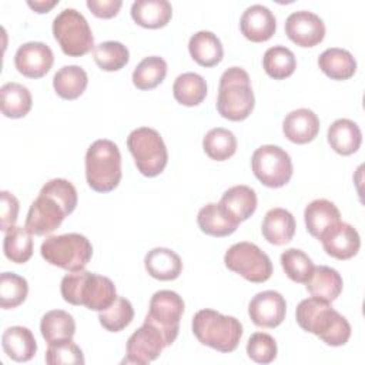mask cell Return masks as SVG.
Listing matches in <instances>:
<instances>
[{"label":"cell","mask_w":365,"mask_h":365,"mask_svg":"<svg viewBox=\"0 0 365 365\" xmlns=\"http://www.w3.org/2000/svg\"><path fill=\"white\" fill-rule=\"evenodd\" d=\"M295 317L304 331L319 336L327 345H345L351 336L349 322L332 308L331 302L314 297L302 299L297 307Z\"/></svg>","instance_id":"2"},{"label":"cell","mask_w":365,"mask_h":365,"mask_svg":"<svg viewBox=\"0 0 365 365\" xmlns=\"http://www.w3.org/2000/svg\"><path fill=\"white\" fill-rule=\"evenodd\" d=\"M77 205V190L66 178L47 181L31 202L24 227L33 235H46L57 230Z\"/></svg>","instance_id":"1"},{"label":"cell","mask_w":365,"mask_h":365,"mask_svg":"<svg viewBox=\"0 0 365 365\" xmlns=\"http://www.w3.org/2000/svg\"><path fill=\"white\" fill-rule=\"evenodd\" d=\"M86 180L97 192L113 191L121 180V154L107 138L96 140L86 153Z\"/></svg>","instance_id":"5"},{"label":"cell","mask_w":365,"mask_h":365,"mask_svg":"<svg viewBox=\"0 0 365 365\" xmlns=\"http://www.w3.org/2000/svg\"><path fill=\"white\" fill-rule=\"evenodd\" d=\"M40 252L46 262L54 267L67 271H80L90 262L93 245L87 237L68 232L46 238L40 247Z\"/></svg>","instance_id":"7"},{"label":"cell","mask_w":365,"mask_h":365,"mask_svg":"<svg viewBox=\"0 0 365 365\" xmlns=\"http://www.w3.org/2000/svg\"><path fill=\"white\" fill-rule=\"evenodd\" d=\"M29 294L26 278L14 272H3L0 275V307L3 309L16 308L24 302Z\"/></svg>","instance_id":"42"},{"label":"cell","mask_w":365,"mask_h":365,"mask_svg":"<svg viewBox=\"0 0 365 365\" xmlns=\"http://www.w3.org/2000/svg\"><path fill=\"white\" fill-rule=\"evenodd\" d=\"M46 362L48 365H83L84 355L80 346L71 339H60L48 344Z\"/></svg>","instance_id":"43"},{"label":"cell","mask_w":365,"mask_h":365,"mask_svg":"<svg viewBox=\"0 0 365 365\" xmlns=\"http://www.w3.org/2000/svg\"><path fill=\"white\" fill-rule=\"evenodd\" d=\"M251 167L254 175L269 188H279L285 185L292 177V161L289 154L274 144L258 147L251 157Z\"/></svg>","instance_id":"11"},{"label":"cell","mask_w":365,"mask_h":365,"mask_svg":"<svg viewBox=\"0 0 365 365\" xmlns=\"http://www.w3.org/2000/svg\"><path fill=\"white\" fill-rule=\"evenodd\" d=\"M165 346L167 344L161 331L144 321V324L130 335L127 341V356L123 362L145 365L157 359Z\"/></svg>","instance_id":"13"},{"label":"cell","mask_w":365,"mask_h":365,"mask_svg":"<svg viewBox=\"0 0 365 365\" xmlns=\"http://www.w3.org/2000/svg\"><path fill=\"white\" fill-rule=\"evenodd\" d=\"M191 328L202 345L220 352H232L242 336V325L235 317L222 315L214 309L195 312Z\"/></svg>","instance_id":"6"},{"label":"cell","mask_w":365,"mask_h":365,"mask_svg":"<svg viewBox=\"0 0 365 365\" xmlns=\"http://www.w3.org/2000/svg\"><path fill=\"white\" fill-rule=\"evenodd\" d=\"M318 66L325 76L332 80H348L356 71V61L354 56L339 47H329L318 57Z\"/></svg>","instance_id":"29"},{"label":"cell","mask_w":365,"mask_h":365,"mask_svg":"<svg viewBox=\"0 0 365 365\" xmlns=\"http://www.w3.org/2000/svg\"><path fill=\"white\" fill-rule=\"evenodd\" d=\"M33 98L27 87L20 83H6L0 88L1 113L9 118H21L31 110Z\"/></svg>","instance_id":"30"},{"label":"cell","mask_w":365,"mask_h":365,"mask_svg":"<svg viewBox=\"0 0 365 365\" xmlns=\"http://www.w3.org/2000/svg\"><path fill=\"white\" fill-rule=\"evenodd\" d=\"M60 292L66 302L84 305L98 312L108 308L117 298L115 285L110 278L86 269L66 274L60 284Z\"/></svg>","instance_id":"3"},{"label":"cell","mask_w":365,"mask_h":365,"mask_svg":"<svg viewBox=\"0 0 365 365\" xmlns=\"http://www.w3.org/2000/svg\"><path fill=\"white\" fill-rule=\"evenodd\" d=\"M167 76V63L163 57L148 56L133 71V84L138 90H151L163 83Z\"/></svg>","instance_id":"37"},{"label":"cell","mask_w":365,"mask_h":365,"mask_svg":"<svg viewBox=\"0 0 365 365\" xmlns=\"http://www.w3.org/2000/svg\"><path fill=\"white\" fill-rule=\"evenodd\" d=\"M93 57L101 70L117 71L128 63L130 53H128V48L123 43L108 40V41H103L94 47Z\"/></svg>","instance_id":"39"},{"label":"cell","mask_w":365,"mask_h":365,"mask_svg":"<svg viewBox=\"0 0 365 365\" xmlns=\"http://www.w3.org/2000/svg\"><path fill=\"white\" fill-rule=\"evenodd\" d=\"M277 342L265 332H254L247 342V354L257 364H271L277 358Z\"/></svg>","instance_id":"44"},{"label":"cell","mask_w":365,"mask_h":365,"mask_svg":"<svg viewBox=\"0 0 365 365\" xmlns=\"http://www.w3.org/2000/svg\"><path fill=\"white\" fill-rule=\"evenodd\" d=\"M220 204L241 222L254 214L257 208V194L248 185H234L222 194Z\"/></svg>","instance_id":"32"},{"label":"cell","mask_w":365,"mask_h":365,"mask_svg":"<svg viewBox=\"0 0 365 365\" xmlns=\"http://www.w3.org/2000/svg\"><path fill=\"white\" fill-rule=\"evenodd\" d=\"M127 147L135 167L145 177L161 174L168 161V151L160 133L150 127L133 130L127 137Z\"/></svg>","instance_id":"8"},{"label":"cell","mask_w":365,"mask_h":365,"mask_svg":"<svg viewBox=\"0 0 365 365\" xmlns=\"http://www.w3.org/2000/svg\"><path fill=\"white\" fill-rule=\"evenodd\" d=\"M305 284L311 297L327 302L335 301L339 297L344 285L341 274L327 265L314 267V271Z\"/></svg>","instance_id":"26"},{"label":"cell","mask_w":365,"mask_h":365,"mask_svg":"<svg viewBox=\"0 0 365 365\" xmlns=\"http://www.w3.org/2000/svg\"><path fill=\"white\" fill-rule=\"evenodd\" d=\"M262 67L265 73L274 80H282L295 71L297 58L288 47L272 46L264 53Z\"/></svg>","instance_id":"36"},{"label":"cell","mask_w":365,"mask_h":365,"mask_svg":"<svg viewBox=\"0 0 365 365\" xmlns=\"http://www.w3.org/2000/svg\"><path fill=\"white\" fill-rule=\"evenodd\" d=\"M147 272L160 281H171L180 277L182 261L177 252L170 248L157 247L147 252L144 258Z\"/></svg>","instance_id":"24"},{"label":"cell","mask_w":365,"mask_h":365,"mask_svg":"<svg viewBox=\"0 0 365 365\" xmlns=\"http://www.w3.org/2000/svg\"><path fill=\"white\" fill-rule=\"evenodd\" d=\"M173 94L182 106H198L207 96V83L204 77L197 73H182L173 84Z\"/></svg>","instance_id":"34"},{"label":"cell","mask_w":365,"mask_h":365,"mask_svg":"<svg viewBox=\"0 0 365 365\" xmlns=\"http://www.w3.org/2000/svg\"><path fill=\"white\" fill-rule=\"evenodd\" d=\"M1 345L4 354L16 362L30 361L37 351V342L33 332L20 325L9 327L3 332Z\"/></svg>","instance_id":"23"},{"label":"cell","mask_w":365,"mask_h":365,"mask_svg":"<svg viewBox=\"0 0 365 365\" xmlns=\"http://www.w3.org/2000/svg\"><path fill=\"white\" fill-rule=\"evenodd\" d=\"M328 143L341 155H351L361 147L362 133L356 123L349 118H338L328 128Z\"/></svg>","instance_id":"25"},{"label":"cell","mask_w":365,"mask_h":365,"mask_svg":"<svg viewBox=\"0 0 365 365\" xmlns=\"http://www.w3.org/2000/svg\"><path fill=\"white\" fill-rule=\"evenodd\" d=\"M58 3V0H34V1H27L29 7L33 9L37 13H47L48 10H51L56 4Z\"/></svg>","instance_id":"47"},{"label":"cell","mask_w":365,"mask_h":365,"mask_svg":"<svg viewBox=\"0 0 365 365\" xmlns=\"http://www.w3.org/2000/svg\"><path fill=\"white\" fill-rule=\"evenodd\" d=\"M325 252L336 259H349L358 254L361 238L358 231L348 222L339 221L328 228L319 238Z\"/></svg>","instance_id":"17"},{"label":"cell","mask_w":365,"mask_h":365,"mask_svg":"<svg viewBox=\"0 0 365 365\" xmlns=\"http://www.w3.org/2000/svg\"><path fill=\"white\" fill-rule=\"evenodd\" d=\"M53 34L63 53L70 57L84 56L96 47L86 17L76 9H64L54 17Z\"/></svg>","instance_id":"9"},{"label":"cell","mask_w":365,"mask_h":365,"mask_svg":"<svg viewBox=\"0 0 365 365\" xmlns=\"http://www.w3.org/2000/svg\"><path fill=\"white\" fill-rule=\"evenodd\" d=\"M240 29L244 37L250 41L262 43L274 36L277 20L268 7L262 4H252L244 10L240 20Z\"/></svg>","instance_id":"18"},{"label":"cell","mask_w":365,"mask_h":365,"mask_svg":"<svg viewBox=\"0 0 365 365\" xmlns=\"http://www.w3.org/2000/svg\"><path fill=\"white\" fill-rule=\"evenodd\" d=\"M134 318L131 302L124 297H117L115 301L106 309L100 311L98 321L110 332L123 331Z\"/></svg>","instance_id":"41"},{"label":"cell","mask_w":365,"mask_h":365,"mask_svg":"<svg viewBox=\"0 0 365 365\" xmlns=\"http://www.w3.org/2000/svg\"><path fill=\"white\" fill-rule=\"evenodd\" d=\"M121 0H87L90 11L100 19H111L121 9Z\"/></svg>","instance_id":"46"},{"label":"cell","mask_w":365,"mask_h":365,"mask_svg":"<svg viewBox=\"0 0 365 365\" xmlns=\"http://www.w3.org/2000/svg\"><path fill=\"white\" fill-rule=\"evenodd\" d=\"M54 63L51 48L41 41H29L21 44L14 54V66L20 74L29 78L46 76Z\"/></svg>","instance_id":"15"},{"label":"cell","mask_w":365,"mask_h":365,"mask_svg":"<svg viewBox=\"0 0 365 365\" xmlns=\"http://www.w3.org/2000/svg\"><path fill=\"white\" fill-rule=\"evenodd\" d=\"M225 267L250 282H265L272 275L269 257L255 244L242 241L231 245L224 255Z\"/></svg>","instance_id":"10"},{"label":"cell","mask_w":365,"mask_h":365,"mask_svg":"<svg viewBox=\"0 0 365 365\" xmlns=\"http://www.w3.org/2000/svg\"><path fill=\"white\" fill-rule=\"evenodd\" d=\"M202 148L205 154L215 161H225L237 151V138L232 131L215 127L211 128L202 138Z\"/></svg>","instance_id":"38"},{"label":"cell","mask_w":365,"mask_h":365,"mask_svg":"<svg viewBox=\"0 0 365 365\" xmlns=\"http://www.w3.org/2000/svg\"><path fill=\"white\" fill-rule=\"evenodd\" d=\"M282 131L291 143L307 144L318 135L319 118L309 108H297L285 115Z\"/></svg>","instance_id":"19"},{"label":"cell","mask_w":365,"mask_h":365,"mask_svg":"<svg viewBox=\"0 0 365 365\" xmlns=\"http://www.w3.org/2000/svg\"><path fill=\"white\" fill-rule=\"evenodd\" d=\"M19 200L9 191L0 192V227L1 231H9L11 227H14L19 215Z\"/></svg>","instance_id":"45"},{"label":"cell","mask_w":365,"mask_h":365,"mask_svg":"<svg viewBox=\"0 0 365 365\" xmlns=\"http://www.w3.org/2000/svg\"><path fill=\"white\" fill-rule=\"evenodd\" d=\"M304 220L307 231L319 240L328 228L341 221V212L332 201L317 198L305 207Z\"/></svg>","instance_id":"21"},{"label":"cell","mask_w":365,"mask_h":365,"mask_svg":"<svg viewBox=\"0 0 365 365\" xmlns=\"http://www.w3.org/2000/svg\"><path fill=\"white\" fill-rule=\"evenodd\" d=\"M255 97L248 73L241 67H230L220 77L217 110L230 121L245 120L254 110Z\"/></svg>","instance_id":"4"},{"label":"cell","mask_w":365,"mask_h":365,"mask_svg":"<svg viewBox=\"0 0 365 365\" xmlns=\"http://www.w3.org/2000/svg\"><path fill=\"white\" fill-rule=\"evenodd\" d=\"M287 312L285 298L272 289L258 292L248 304V315L251 321L259 328L278 327Z\"/></svg>","instance_id":"16"},{"label":"cell","mask_w":365,"mask_h":365,"mask_svg":"<svg viewBox=\"0 0 365 365\" xmlns=\"http://www.w3.org/2000/svg\"><path fill=\"white\" fill-rule=\"evenodd\" d=\"M26 227H11L4 234L3 251L4 255L16 264L27 262L33 255V238Z\"/></svg>","instance_id":"35"},{"label":"cell","mask_w":365,"mask_h":365,"mask_svg":"<svg viewBox=\"0 0 365 365\" xmlns=\"http://www.w3.org/2000/svg\"><path fill=\"white\" fill-rule=\"evenodd\" d=\"M295 218L285 208H271L267 211L261 231L264 238L274 245H284L289 242L295 234Z\"/></svg>","instance_id":"22"},{"label":"cell","mask_w":365,"mask_h":365,"mask_svg":"<svg viewBox=\"0 0 365 365\" xmlns=\"http://www.w3.org/2000/svg\"><path fill=\"white\" fill-rule=\"evenodd\" d=\"M188 51L195 63L202 67L217 66L224 56V48L220 38L207 30L197 31L188 41Z\"/></svg>","instance_id":"28"},{"label":"cell","mask_w":365,"mask_h":365,"mask_svg":"<svg viewBox=\"0 0 365 365\" xmlns=\"http://www.w3.org/2000/svg\"><path fill=\"white\" fill-rule=\"evenodd\" d=\"M171 16L173 7L167 0H135L131 4L133 20L145 29L164 27Z\"/></svg>","instance_id":"27"},{"label":"cell","mask_w":365,"mask_h":365,"mask_svg":"<svg viewBox=\"0 0 365 365\" xmlns=\"http://www.w3.org/2000/svg\"><path fill=\"white\" fill-rule=\"evenodd\" d=\"M285 34L299 47H314L324 40L325 24L315 13L299 10L287 17Z\"/></svg>","instance_id":"14"},{"label":"cell","mask_w":365,"mask_h":365,"mask_svg":"<svg viewBox=\"0 0 365 365\" xmlns=\"http://www.w3.org/2000/svg\"><path fill=\"white\" fill-rule=\"evenodd\" d=\"M184 307V299L170 289H160L150 299V309L144 321L161 331L167 346H170L178 335Z\"/></svg>","instance_id":"12"},{"label":"cell","mask_w":365,"mask_h":365,"mask_svg":"<svg viewBox=\"0 0 365 365\" xmlns=\"http://www.w3.org/2000/svg\"><path fill=\"white\" fill-rule=\"evenodd\" d=\"M197 224L207 235L227 237L238 228L240 221L234 218L220 202H210L198 211Z\"/></svg>","instance_id":"20"},{"label":"cell","mask_w":365,"mask_h":365,"mask_svg":"<svg viewBox=\"0 0 365 365\" xmlns=\"http://www.w3.org/2000/svg\"><path fill=\"white\" fill-rule=\"evenodd\" d=\"M40 332L47 344L60 339H71L76 332V321L67 311L51 309L43 315Z\"/></svg>","instance_id":"33"},{"label":"cell","mask_w":365,"mask_h":365,"mask_svg":"<svg viewBox=\"0 0 365 365\" xmlns=\"http://www.w3.org/2000/svg\"><path fill=\"white\" fill-rule=\"evenodd\" d=\"M87 84L88 77L86 70L76 64L61 67L53 77V87L64 100L78 98L84 93Z\"/></svg>","instance_id":"31"},{"label":"cell","mask_w":365,"mask_h":365,"mask_svg":"<svg viewBox=\"0 0 365 365\" xmlns=\"http://www.w3.org/2000/svg\"><path fill=\"white\" fill-rule=\"evenodd\" d=\"M279 259L287 277L298 284H305L315 267L312 259L298 248L285 250Z\"/></svg>","instance_id":"40"}]
</instances>
